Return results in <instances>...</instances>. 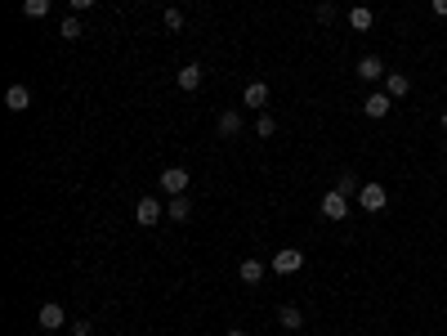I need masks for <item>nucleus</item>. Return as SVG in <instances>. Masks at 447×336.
<instances>
[{
    "label": "nucleus",
    "mask_w": 447,
    "mask_h": 336,
    "mask_svg": "<svg viewBox=\"0 0 447 336\" xmlns=\"http://www.w3.org/2000/svg\"><path fill=\"white\" fill-rule=\"evenodd\" d=\"M295 269H305V251H300V247H282L273 256V273H295Z\"/></svg>",
    "instance_id": "1"
},
{
    "label": "nucleus",
    "mask_w": 447,
    "mask_h": 336,
    "mask_svg": "<svg viewBox=\"0 0 447 336\" xmlns=\"http://www.w3.org/2000/svg\"><path fill=\"white\" fill-rule=\"evenodd\" d=\"M385 202H389V198H385V184H362L358 188V207L362 211L376 215V211H385Z\"/></svg>",
    "instance_id": "2"
},
{
    "label": "nucleus",
    "mask_w": 447,
    "mask_h": 336,
    "mask_svg": "<svg viewBox=\"0 0 447 336\" xmlns=\"http://www.w3.org/2000/svg\"><path fill=\"white\" fill-rule=\"evenodd\" d=\"M161 215H166V207H161L156 198H139V202H135V220L143 224V229H152V224L161 220Z\"/></svg>",
    "instance_id": "3"
},
{
    "label": "nucleus",
    "mask_w": 447,
    "mask_h": 336,
    "mask_svg": "<svg viewBox=\"0 0 447 336\" xmlns=\"http://www.w3.org/2000/svg\"><path fill=\"white\" fill-rule=\"evenodd\" d=\"M161 193H171V198L188 193V171H184V166H171V171H161Z\"/></svg>",
    "instance_id": "4"
},
{
    "label": "nucleus",
    "mask_w": 447,
    "mask_h": 336,
    "mask_svg": "<svg viewBox=\"0 0 447 336\" xmlns=\"http://www.w3.org/2000/svg\"><path fill=\"white\" fill-rule=\"evenodd\" d=\"M63 318L67 314H63V305H58V301H45L41 309H36V323H41L45 332H58V328H63Z\"/></svg>",
    "instance_id": "5"
},
{
    "label": "nucleus",
    "mask_w": 447,
    "mask_h": 336,
    "mask_svg": "<svg viewBox=\"0 0 447 336\" xmlns=\"http://www.w3.org/2000/svg\"><path fill=\"white\" fill-rule=\"evenodd\" d=\"M201 81H206V67H201V63H184V67H179V90H201Z\"/></svg>",
    "instance_id": "6"
},
{
    "label": "nucleus",
    "mask_w": 447,
    "mask_h": 336,
    "mask_svg": "<svg viewBox=\"0 0 447 336\" xmlns=\"http://www.w3.org/2000/svg\"><path fill=\"white\" fill-rule=\"evenodd\" d=\"M241 103L255 108V112H264V108H269V86H264V81H251V86L241 90Z\"/></svg>",
    "instance_id": "7"
},
{
    "label": "nucleus",
    "mask_w": 447,
    "mask_h": 336,
    "mask_svg": "<svg viewBox=\"0 0 447 336\" xmlns=\"http://www.w3.org/2000/svg\"><path fill=\"white\" fill-rule=\"evenodd\" d=\"M389 103H394V99H389L385 90H380V94H367V99H362V112H367L371 122H380V117H389Z\"/></svg>",
    "instance_id": "8"
},
{
    "label": "nucleus",
    "mask_w": 447,
    "mask_h": 336,
    "mask_svg": "<svg viewBox=\"0 0 447 336\" xmlns=\"http://www.w3.org/2000/svg\"><path fill=\"white\" fill-rule=\"evenodd\" d=\"M322 215H327V220H345V215H349V198L331 188V193L322 198Z\"/></svg>",
    "instance_id": "9"
},
{
    "label": "nucleus",
    "mask_w": 447,
    "mask_h": 336,
    "mask_svg": "<svg viewBox=\"0 0 447 336\" xmlns=\"http://www.w3.org/2000/svg\"><path fill=\"white\" fill-rule=\"evenodd\" d=\"M407 90H412V77H407V72H385V94H389V99H403Z\"/></svg>",
    "instance_id": "10"
},
{
    "label": "nucleus",
    "mask_w": 447,
    "mask_h": 336,
    "mask_svg": "<svg viewBox=\"0 0 447 336\" xmlns=\"http://www.w3.org/2000/svg\"><path fill=\"white\" fill-rule=\"evenodd\" d=\"M5 108H9V112H27V108H32V90L27 86H9L5 90Z\"/></svg>",
    "instance_id": "11"
},
{
    "label": "nucleus",
    "mask_w": 447,
    "mask_h": 336,
    "mask_svg": "<svg viewBox=\"0 0 447 336\" xmlns=\"http://www.w3.org/2000/svg\"><path fill=\"white\" fill-rule=\"evenodd\" d=\"M358 77H362V81H380V77H385V58H380V54L358 58Z\"/></svg>",
    "instance_id": "12"
},
{
    "label": "nucleus",
    "mask_w": 447,
    "mask_h": 336,
    "mask_svg": "<svg viewBox=\"0 0 447 336\" xmlns=\"http://www.w3.org/2000/svg\"><path fill=\"white\" fill-rule=\"evenodd\" d=\"M237 278L246 283V287H260L264 283V265H260L255 256H246V260H241V269H237Z\"/></svg>",
    "instance_id": "13"
},
{
    "label": "nucleus",
    "mask_w": 447,
    "mask_h": 336,
    "mask_svg": "<svg viewBox=\"0 0 447 336\" xmlns=\"http://www.w3.org/2000/svg\"><path fill=\"white\" fill-rule=\"evenodd\" d=\"M371 22H376V14H371L367 5H354V9H349V27H354V32H371Z\"/></svg>",
    "instance_id": "14"
},
{
    "label": "nucleus",
    "mask_w": 447,
    "mask_h": 336,
    "mask_svg": "<svg viewBox=\"0 0 447 336\" xmlns=\"http://www.w3.org/2000/svg\"><path fill=\"white\" fill-rule=\"evenodd\" d=\"M166 215H171V220H188V215H192V202H188V193L171 198V207H166Z\"/></svg>",
    "instance_id": "15"
},
{
    "label": "nucleus",
    "mask_w": 447,
    "mask_h": 336,
    "mask_svg": "<svg viewBox=\"0 0 447 336\" xmlns=\"http://www.w3.org/2000/svg\"><path fill=\"white\" fill-rule=\"evenodd\" d=\"M277 323H282V328H286V332H295V328H300V323H305V314H300V309H295V305H282V309H277Z\"/></svg>",
    "instance_id": "16"
},
{
    "label": "nucleus",
    "mask_w": 447,
    "mask_h": 336,
    "mask_svg": "<svg viewBox=\"0 0 447 336\" xmlns=\"http://www.w3.org/2000/svg\"><path fill=\"white\" fill-rule=\"evenodd\" d=\"M335 193L354 198V193H358V175H354V171H340V175H335Z\"/></svg>",
    "instance_id": "17"
},
{
    "label": "nucleus",
    "mask_w": 447,
    "mask_h": 336,
    "mask_svg": "<svg viewBox=\"0 0 447 336\" xmlns=\"http://www.w3.org/2000/svg\"><path fill=\"white\" fill-rule=\"evenodd\" d=\"M58 32H63V41H76V36L86 32V22H81L76 14H72V18H63V27H58Z\"/></svg>",
    "instance_id": "18"
},
{
    "label": "nucleus",
    "mask_w": 447,
    "mask_h": 336,
    "mask_svg": "<svg viewBox=\"0 0 447 336\" xmlns=\"http://www.w3.org/2000/svg\"><path fill=\"white\" fill-rule=\"evenodd\" d=\"M22 14H27V18H45V14H50V0H22Z\"/></svg>",
    "instance_id": "19"
},
{
    "label": "nucleus",
    "mask_w": 447,
    "mask_h": 336,
    "mask_svg": "<svg viewBox=\"0 0 447 336\" xmlns=\"http://www.w3.org/2000/svg\"><path fill=\"white\" fill-rule=\"evenodd\" d=\"M255 135H260V139H269V135H277V117H269V112H260V122H255Z\"/></svg>",
    "instance_id": "20"
},
{
    "label": "nucleus",
    "mask_w": 447,
    "mask_h": 336,
    "mask_svg": "<svg viewBox=\"0 0 447 336\" xmlns=\"http://www.w3.org/2000/svg\"><path fill=\"white\" fill-rule=\"evenodd\" d=\"M241 130V112H224L220 117V135H237Z\"/></svg>",
    "instance_id": "21"
},
{
    "label": "nucleus",
    "mask_w": 447,
    "mask_h": 336,
    "mask_svg": "<svg viewBox=\"0 0 447 336\" xmlns=\"http://www.w3.org/2000/svg\"><path fill=\"white\" fill-rule=\"evenodd\" d=\"M166 27H171V32H184V9H166Z\"/></svg>",
    "instance_id": "22"
},
{
    "label": "nucleus",
    "mask_w": 447,
    "mask_h": 336,
    "mask_svg": "<svg viewBox=\"0 0 447 336\" xmlns=\"http://www.w3.org/2000/svg\"><path fill=\"white\" fill-rule=\"evenodd\" d=\"M313 18H318V22H322V27H327V22L335 18V5H331V0H322V5H318V9H313Z\"/></svg>",
    "instance_id": "23"
},
{
    "label": "nucleus",
    "mask_w": 447,
    "mask_h": 336,
    "mask_svg": "<svg viewBox=\"0 0 447 336\" xmlns=\"http://www.w3.org/2000/svg\"><path fill=\"white\" fill-rule=\"evenodd\" d=\"M90 332H94L90 318H76V323H72V336H90Z\"/></svg>",
    "instance_id": "24"
},
{
    "label": "nucleus",
    "mask_w": 447,
    "mask_h": 336,
    "mask_svg": "<svg viewBox=\"0 0 447 336\" xmlns=\"http://www.w3.org/2000/svg\"><path fill=\"white\" fill-rule=\"evenodd\" d=\"M434 14H439V18H447V0H434Z\"/></svg>",
    "instance_id": "25"
},
{
    "label": "nucleus",
    "mask_w": 447,
    "mask_h": 336,
    "mask_svg": "<svg viewBox=\"0 0 447 336\" xmlns=\"http://www.w3.org/2000/svg\"><path fill=\"white\" fill-rule=\"evenodd\" d=\"M94 5V0H72V9H90Z\"/></svg>",
    "instance_id": "26"
},
{
    "label": "nucleus",
    "mask_w": 447,
    "mask_h": 336,
    "mask_svg": "<svg viewBox=\"0 0 447 336\" xmlns=\"http://www.w3.org/2000/svg\"><path fill=\"white\" fill-rule=\"evenodd\" d=\"M224 336H246V332H224Z\"/></svg>",
    "instance_id": "27"
},
{
    "label": "nucleus",
    "mask_w": 447,
    "mask_h": 336,
    "mask_svg": "<svg viewBox=\"0 0 447 336\" xmlns=\"http://www.w3.org/2000/svg\"><path fill=\"white\" fill-rule=\"evenodd\" d=\"M443 130H447V112H443Z\"/></svg>",
    "instance_id": "28"
},
{
    "label": "nucleus",
    "mask_w": 447,
    "mask_h": 336,
    "mask_svg": "<svg viewBox=\"0 0 447 336\" xmlns=\"http://www.w3.org/2000/svg\"><path fill=\"white\" fill-rule=\"evenodd\" d=\"M398 5H403V0H398Z\"/></svg>",
    "instance_id": "29"
},
{
    "label": "nucleus",
    "mask_w": 447,
    "mask_h": 336,
    "mask_svg": "<svg viewBox=\"0 0 447 336\" xmlns=\"http://www.w3.org/2000/svg\"><path fill=\"white\" fill-rule=\"evenodd\" d=\"M192 5H197V0H192Z\"/></svg>",
    "instance_id": "30"
},
{
    "label": "nucleus",
    "mask_w": 447,
    "mask_h": 336,
    "mask_svg": "<svg viewBox=\"0 0 447 336\" xmlns=\"http://www.w3.org/2000/svg\"><path fill=\"white\" fill-rule=\"evenodd\" d=\"M148 5H152V0H148Z\"/></svg>",
    "instance_id": "31"
}]
</instances>
